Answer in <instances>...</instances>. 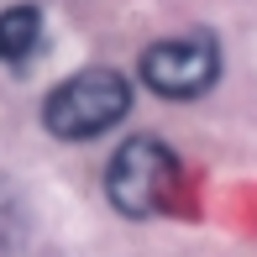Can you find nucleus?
<instances>
[{"label": "nucleus", "instance_id": "1", "mask_svg": "<svg viewBox=\"0 0 257 257\" xmlns=\"http://www.w3.org/2000/svg\"><path fill=\"white\" fill-rule=\"evenodd\" d=\"M132 105V84L115 68H79L42 100V126L63 142H89L110 132Z\"/></svg>", "mask_w": 257, "mask_h": 257}, {"label": "nucleus", "instance_id": "2", "mask_svg": "<svg viewBox=\"0 0 257 257\" xmlns=\"http://www.w3.org/2000/svg\"><path fill=\"white\" fill-rule=\"evenodd\" d=\"M105 194L132 220L163 215V210L173 205V194H179V158H173L158 137H132V142L110 158V168H105Z\"/></svg>", "mask_w": 257, "mask_h": 257}, {"label": "nucleus", "instance_id": "3", "mask_svg": "<svg viewBox=\"0 0 257 257\" xmlns=\"http://www.w3.org/2000/svg\"><path fill=\"white\" fill-rule=\"evenodd\" d=\"M220 79V48L205 32H179L142 53V84L163 100H194Z\"/></svg>", "mask_w": 257, "mask_h": 257}, {"label": "nucleus", "instance_id": "4", "mask_svg": "<svg viewBox=\"0 0 257 257\" xmlns=\"http://www.w3.org/2000/svg\"><path fill=\"white\" fill-rule=\"evenodd\" d=\"M37 48H42V16H37V6L0 11V63L21 68Z\"/></svg>", "mask_w": 257, "mask_h": 257}]
</instances>
